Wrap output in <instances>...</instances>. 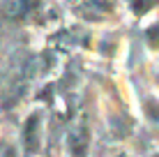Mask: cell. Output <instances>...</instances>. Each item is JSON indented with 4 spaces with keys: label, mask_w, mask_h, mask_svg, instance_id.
Here are the masks:
<instances>
[{
    "label": "cell",
    "mask_w": 159,
    "mask_h": 157,
    "mask_svg": "<svg viewBox=\"0 0 159 157\" xmlns=\"http://www.w3.org/2000/svg\"><path fill=\"white\" fill-rule=\"evenodd\" d=\"M5 157H16V153H14V148H7V150H5Z\"/></svg>",
    "instance_id": "cell-6"
},
{
    "label": "cell",
    "mask_w": 159,
    "mask_h": 157,
    "mask_svg": "<svg viewBox=\"0 0 159 157\" xmlns=\"http://www.w3.org/2000/svg\"><path fill=\"white\" fill-rule=\"evenodd\" d=\"M155 85H157V88H159V72L155 74Z\"/></svg>",
    "instance_id": "cell-7"
},
{
    "label": "cell",
    "mask_w": 159,
    "mask_h": 157,
    "mask_svg": "<svg viewBox=\"0 0 159 157\" xmlns=\"http://www.w3.org/2000/svg\"><path fill=\"white\" fill-rule=\"evenodd\" d=\"M155 157H159V155H155Z\"/></svg>",
    "instance_id": "cell-9"
},
{
    "label": "cell",
    "mask_w": 159,
    "mask_h": 157,
    "mask_svg": "<svg viewBox=\"0 0 159 157\" xmlns=\"http://www.w3.org/2000/svg\"><path fill=\"white\" fill-rule=\"evenodd\" d=\"M23 145H25V153L35 155L42 145V113L39 111H32L23 122Z\"/></svg>",
    "instance_id": "cell-2"
},
{
    "label": "cell",
    "mask_w": 159,
    "mask_h": 157,
    "mask_svg": "<svg viewBox=\"0 0 159 157\" xmlns=\"http://www.w3.org/2000/svg\"><path fill=\"white\" fill-rule=\"evenodd\" d=\"M118 157H129V155H125V153H120V155H118Z\"/></svg>",
    "instance_id": "cell-8"
},
{
    "label": "cell",
    "mask_w": 159,
    "mask_h": 157,
    "mask_svg": "<svg viewBox=\"0 0 159 157\" xmlns=\"http://www.w3.org/2000/svg\"><path fill=\"white\" fill-rule=\"evenodd\" d=\"M32 7H35V0H2L0 14L9 21H21L32 12Z\"/></svg>",
    "instance_id": "cell-3"
},
{
    "label": "cell",
    "mask_w": 159,
    "mask_h": 157,
    "mask_svg": "<svg viewBox=\"0 0 159 157\" xmlns=\"http://www.w3.org/2000/svg\"><path fill=\"white\" fill-rule=\"evenodd\" d=\"M88 143H90V129L85 120H79L76 125L69 127L67 132V150L72 157H85Z\"/></svg>",
    "instance_id": "cell-1"
},
{
    "label": "cell",
    "mask_w": 159,
    "mask_h": 157,
    "mask_svg": "<svg viewBox=\"0 0 159 157\" xmlns=\"http://www.w3.org/2000/svg\"><path fill=\"white\" fill-rule=\"evenodd\" d=\"M143 113H145V118L152 122V125L159 127V99L157 97H152V95L143 97Z\"/></svg>",
    "instance_id": "cell-5"
},
{
    "label": "cell",
    "mask_w": 159,
    "mask_h": 157,
    "mask_svg": "<svg viewBox=\"0 0 159 157\" xmlns=\"http://www.w3.org/2000/svg\"><path fill=\"white\" fill-rule=\"evenodd\" d=\"M143 46L150 53H159V16L150 19L143 28Z\"/></svg>",
    "instance_id": "cell-4"
}]
</instances>
